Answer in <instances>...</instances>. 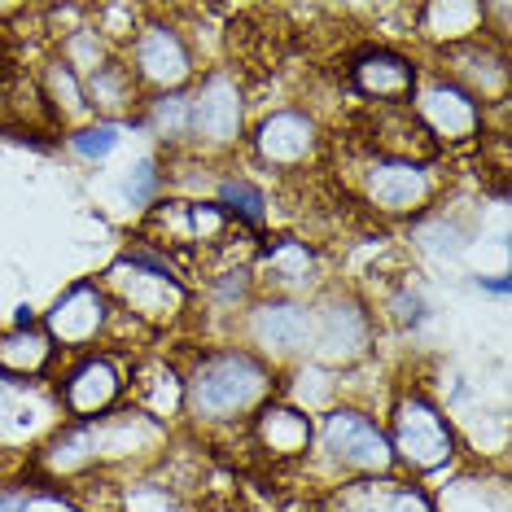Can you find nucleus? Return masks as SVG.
<instances>
[{"mask_svg": "<svg viewBox=\"0 0 512 512\" xmlns=\"http://www.w3.org/2000/svg\"><path fill=\"white\" fill-rule=\"evenodd\" d=\"M407 114L416 119V127L434 141V149L447 158V149H473L477 141L486 145V114L464 88H456L447 75L438 71H421V84H416L412 101H407Z\"/></svg>", "mask_w": 512, "mask_h": 512, "instance_id": "f8f14e48", "label": "nucleus"}, {"mask_svg": "<svg viewBox=\"0 0 512 512\" xmlns=\"http://www.w3.org/2000/svg\"><path fill=\"white\" fill-rule=\"evenodd\" d=\"M246 149L272 176H298V171H311L324 158V127L311 110L281 106L267 110L254 123V132H246Z\"/></svg>", "mask_w": 512, "mask_h": 512, "instance_id": "ddd939ff", "label": "nucleus"}, {"mask_svg": "<svg viewBox=\"0 0 512 512\" xmlns=\"http://www.w3.org/2000/svg\"><path fill=\"white\" fill-rule=\"evenodd\" d=\"M241 342L250 355H259L267 368H302L316 355V311L302 298L259 294L237 316Z\"/></svg>", "mask_w": 512, "mask_h": 512, "instance_id": "6e6552de", "label": "nucleus"}, {"mask_svg": "<svg viewBox=\"0 0 512 512\" xmlns=\"http://www.w3.org/2000/svg\"><path fill=\"white\" fill-rule=\"evenodd\" d=\"M31 504V486H9V491H0V512H27Z\"/></svg>", "mask_w": 512, "mask_h": 512, "instance_id": "c85d7f7f", "label": "nucleus"}, {"mask_svg": "<svg viewBox=\"0 0 512 512\" xmlns=\"http://www.w3.org/2000/svg\"><path fill=\"white\" fill-rule=\"evenodd\" d=\"M429 71L447 75L456 88H464L469 97L482 106L486 114L508 110V97H512V57L504 44L477 36V40H464L456 49H442L434 53V66Z\"/></svg>", "mask_w": 512, "mask_h": 512, "instance_id": "2eb2a0df", "label": "nucleus"}, {"mask_svg": "<svg viewBox=\"0 0 512 512\" xmlns=\"http://www.w3.org/2000/svg\"><path fill=\"white\" fill-rule=\"evenodd\" d=\"M386 438L394 451V469L412 482L451 473L460 460V429L425 386H399L386 407Z\"/></svg>", "mask_w": 512, "mask_h": 512, "instance_id": "20e7f679", "label": "nucleus"}, {"mask_svg": "<svg viewBox=\"0 0 512 512\" xmlns=\"http://www.w3.org/2000/svg\"><path fill=\"white\" fill-rule=\"evenodd\" d=\"M351 184L355 197L377 219H421L438 206L447 176H442V162L394 158L359 145V158L351 162Z\"/></svg>", "mask_w": 512, "mask_h": 512, "instance_id": "39448f33", "label": "nucleus"}, {"mask_svg": "<svg viewBox=\"0 0 512 512\" xmlns=\"http://www.w3.org/2000/svg\"><path fill=\"white\" fill-rule=\"evenodd\" d=\"M119 62L136 79L141 97H162V92H189L193 79L202 75L197 66L193 36L167 14H145L136 22L132 40L119 49Z\"/></svg>", "mask_w": 512, "mask_h": 512, "instance_id": "0eeeda50", "label": "nucleus"}, {"mask_svg": "<svg viewBox=\"0 0 512 512\" xmlns=\"http://www.w3.org/2000/svg\"><path fill=\"white\" fill-rule=\"evenodd\" d=\"M311 434H316V416L276 394L267 407H259V416L246 425L241 438H246L267 464H307Z\"/></svg>", "mask_w": 512, "mask_h": 512, "instance_id": "f3484780", "label": "nucleus"}, {"mask_svg": "<svg viewBox=\"0 0 512 512\" xmlns=\"http://www.w3.org/2000/svg\"><path fill=\"white\" fill-rule=\"evenodd\" d=\"M311 311H316V355H311V364L346 372L377 351V316H372V302L359 289L329 285L311 302Z\"/></svg>", "mask_w": 512, "mask_h": 512, "instance_id": "9d476101", "label": "nucleus"}, {"mask_svg": "<svg viewBox=\"0 0 512 512\" xmlns=\"http://www.w3.org/2000/svg\"><path fill=\"white\" fill-rule=\"evenodd\" d=\"M132 127H145L154 141L171 154L189 149V92H162V97H145L141 114Z\"/></svg>", "mask_w": 512, "mask_h": 512, "instance_id": "4be33fe9", "label": "nucleus"}, {"mask_svg": "<svg viewBox=\"0 0 512 512\" xmlns=\"http://www.w3.org/2000/svg\"><path fill=\"white\" fill-rule=\"evenodd\" d=\"M180 416L202 434H246V425L281 394V372L267 368L246 346H197L180 364Z\"/></svg>", "mask_w": 512, "mask_h": 512, "instance_id": "f257e3e1", "label": "nucleus"}, {"mask_svg": "<svg viewBox=\"0 0 512 512\" xmlns=\"http://www.w3.org/2000/svg\"><path fill=\"white\" fill-rule=\"evenodd\" d=\"M57 364H62V351L44 333V324H36V329H0V372L5 377L49 381Z\"/></svg>", "mask_w": 512, "mask_h": 512, "instance_id": "aec40b11", "label": "nucleus"}, {"mask_svg": "<svg viewBox=\"0 0 512 512\" xmlns=\"http://www.w3.org/2000/svg\"><path fill=\"white\" fill-rule=\"evenodd\" d=\"M307 460L329 473L324 491H333L342 482H368V477H399L381 416H372L364 403L351 399H337L324 412H316V434H311Z\"/></svg>", "mask_w": 512, "mask_h": 512, "instance_id": "7ed1b4c3", "label": "nucleus"}, {"mask_svg": "<svg viewBox=\"0 0 512 512\" xmlns=\"http://www.w3.org/2000/svg\"><path fill=\"white\" fill-rule=\"evenodd\" d=\"M372 316L386 320L390 329L412 333V329H421V324L429 320V302H425V294L412 281H394L386 294H381L377 307H372Z\"/></svg>", "mask_w": 512, "mask_h": 512, "instance_id": "393cba45", "label": "nucleus"}, {"mask_svg": "<svg viewBox=\"0 0 512 512\" xmlns=\"http://www.w3.org/2000/svg\"><path fill=\"white\" fill-rule=\"evenodd\" d=\"M473 285L482 289V294H495V298H508L512 294V281H508L504 272H499V276H473Z\"/></svg>", "mask_w": 512, "mask_h": 512, "instance_id": "c756f323", "label": "nucleus"}, {"mask_svg": "<svg viewBox=\"0 0 512 512\" xmlns=\"http://www.w3.org/2000/svg\"><path fill=\"white\" fill-rule=\"evenodd\" d=\"M49 386L57 407H62V421H97V416H110L114 407L127 403L132 364L123 359L119 346L66 355V364L49 377Z\"/></svg>", "mask_w": 512, "mask_h": 512, "instance_id": "1a4fd4ad", "label": "nucleus"}, {"mask_svg": "<svg viewBox=\"0 0 512 512\" xmlns=\"http://www.w3.org/2000/svg\"><path fill=\"white\" fill-rule=\"evenodd\" d=\"M40 324H44V333L53 337V346L66 359V355H84V351L114 346L119 324H127V320L114 311L106 285H101L97 276H88V281L66 285L62 294L53 298V307L40 316Z\"/></svg>", "mask_w": 512, "mask_h": 512, "instance_id": "9b49d317", "label": "nucleus"}, {"mask_svg": "<svg viewBox=\"0 0 512 512\" xmlns=\"http://www.w3.org/2000/svg\"><path fill=\"white\" fill-rule=\"evenodd\" d=\"M40 324V311L31 307V302H18L14 307V324H9V329H36Z\"/></svg>", "mask_w": 512, "mask_h": 512, "instance_id": "7c9ffc66", "label": "nucleus"}, {"mask_svg": "<svg viewBox=\"0 0 512 512\" xmlns=\"http://www.w3.org/2000/svg\"><path fill=\"white\" fill-rule=\"evenodd\" d=\"M162 193H167V162L158 154L136 158L132 167L123 171V202L132 206V211L145 215L154 202H162Z\"/></svg>", "mask_w": 512, "mask_h": 512, "instance_id": "a878e982", "label": "nucleus"}, {"mask_svg": "<svg viewBox=\"0 0 512 512\" xmlns=\"http://www.w3.org/2000/svg\"><path fill=\"white\" fill-rule=\"evenodd\" d=\"M84 92H88L92 119H106V123H127V127H132L136 114H141V106H145L141 88H136V79L127 75V66L119 62V53H114L97 75L84 79Z\"/></svg>", "mask_w": 512, "mask_h": 512, "instance_id": "412c9836", "label": "nucleus"}, {"mask_svg": "<svg viewBox=\"0 0 512 512\" xmlns=\"http://www.w3.org/2000/svg\"><path fill=\"white\" fill-rule=\"evenodd\" d=\"M434 512H508V477L460 473L447 491L434 495Z\"/></svg>", "mask_w": 512, "mask_h": 512, "instance_id": "5701e85b", "label": "nucleus"}, {"mask_svg": "<svg viewBox=\"0 0 512 512\" xmlns=\"http://www.w3.org/2000/svg\"><path fill=\"white\" fill-rule=\"evenodd\" d=\"M27 512H88V508L79 504L75 491H57V486H31Z\"/></svg>", "mask_w": 512, "mask_h": 512, "instance_id": "cd10ccee", "label": "nucleus"}, {"mask_svg": "<svg viewBox=\"0 0 512 512\" xmlns=\"http://www.w3.org/2000/svg\"><path fill=\"white\" fill-rule=\"evenodd\" d=\"M211 202L237 224L246 237H263L272 228V197L246 171H219L211 184Z\"/></svg>", "mask_w": 512, "mask_h": 512, "instance_id": "6ab92c4d", "label": "nucleus"}, {"mask_svg": "<svg viewBox=\"0 0 512 512\" xmlns=\"http://www.w3.org/2000/svg\"><path fill=\"white\" fill-rule=\"evenodd\" d=\"M184 263L171 259L162 246L136 237V246H127L106 272L97 276L106 285V294L114 302V311L132 324V329H167L180 324L193 307V285L184 281Z\"/></svg>", "mask_w": 512, "mask_h": 512, "instance_id": "f03ea898", "label": "nucleus"}, {"mask_svg": "<svg viewBox=\"0 0 512 512\" xmlns=\"http://www.w3.org/2000/svg\"><path fill=\"white\" fill-rule=\"evenodd\" d=\"M425 62L399 44H364L346 57V88L372 110H407L416 84H421Z\"/></svg>", "mask_w": 512, "mask_h": 512, "instance_id": "4468645a", "label": "nucleus"}, {"mask_svg": "<svg viewBox=\"0 0 512 512\" xmlns=\"http://www.w3.org/2000/svg\"><path fill=\"white\" fill-rule=\"evenodd\" d=\"M123 141H127V123H106V119H88L57 136V145H66V154H75L79 162H110Z\"/></svg>", "mask_w": 512, "mask_h": 512, "instance_id": "b1692460", "label": "nucleus"}, {"mask_svg": "<svg viewBox=\"0 0 512 512\" xmlns=\"http://www.w3.org/2000/svg\"><path fill=\"white\" fill-rule=\"evenodd\" d=\"M377 512H434V491L412 477H386Z\"/></svg>", "mask_w": 512, "mask_h": 512, "instance_id": "bb28decb", "label": "nucleus"}, {"mask_svg": "<svg viewBox=\"0 0 512 512\" xmlns=\"http://www.w3.org/2000/svg\"><path fill=\"white\" fill-rule=\"evenodd\" d=\"M250 97L232 66H206L189 88V149L184 154L219 162L246 145Z\"/></svg>", "mask_w": 512, "mask_h": 512, "instance_id": "423d86ee", "label": "nucleus"}, {"mask_svg": "<svg viewBox=\"0 0 512 512\" xmlns=\"http://www.w3.org/2000/svg\"><path fill=\"white\" fill-rule=\"evenodd\" d=\"M40 92V106L44 114H49V123H53V132L62 136V132H71V127L79 123H88L92 119V110H88V92H84V79H79L71 66L62 62L57 53L44 57V66H40V75L31 79Z\"/></svg>", "mask_w": 512, "mask_h": 512, "instance_id": "a211bd4d", "label": "nucleus"}, {"mask_svg": "<svg viewBox=\"0 0 512 512\" xmlns=\"http://www.w3.org/2000/svg\"><path fill=\"white\" fill-rule=\"evenodd\" d=\"M250 272H254V285L259 294H285V298H298L302 289H316L320 276H324V259L320 250L311 246L307 237H272L263 232L254 241V254H250Z\"/></svg>", "mask_w": 512, "mask_h": 512, "instance_id": "dca6fc26", "label": "nucleus"}]
</instances>
